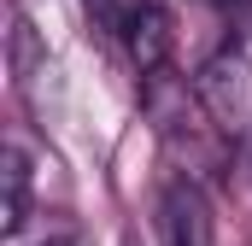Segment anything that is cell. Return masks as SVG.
Here are the masks:
<instances>
[{
    "label": "cell",
    "mask_w": 252,
    "mask_h": 246,
    "mask_svg": "<svg viewBox=\"0 0 252 246\" xmlns=\"http://www.w3.org/2000/svg\"><path fill=\"white\" fill-rule=\"evenodd\" d=\"M124 41H129V59L141 64V70H158V64L170 59V18H164V6L135 0L124 12Z\"/></svg>",
    "instance_id": "obj_1"
},
{
    "label": "cell",
    "mask_w": 252,
    "mask_h": 246,
    "mask_svg": "<svg viewBox=\"0 0 252 246\" xmlns=\"http://www.w3.org/2000/svg\"><path fill=\"white\" fill-rule=\"evenodd\" d=\"M199 100H205L223 123H235L241 112H247V59H241V53L211 59L205 70H199Z\"/></svg>",
    "instance_id": "obj_2"
},
{
    "label": "cell",
    "mask_w": 252,
    "mask_h": 246,
    "mask_svg": "<svg viewBox=\"0 0 252 246\" xmlns=\"http://www.w3.org/2000/svg\"><path fill=\"white\" fill-rule=\"evenodd\" d=\"M164 229H170V246H211V211L193 182H176L164 193Z\"/></svg>",
    "instance_id": "obj_3"
},
{
    "label": "cell",
    "mask_w": 252,
    "mask_h": 246,
    "mask_svg": "<svg viewBox=\"0 0 252 246\" xmlns=\"http://www.w3.org/2000/svg\"><path fill=\"white\" fill-rule=\"evenodd\" d=\"M24 217H30V158H24V147L12 141V147H6V170H0V229L18 235Z\"/></svg>",
    "instance_id": "obj_4"
},
{
    "label": "cell",
    "mask_w": 252,
    "mask_h": 246,
    "mask_svg": "<svg viewBox=\"0 0 252 246\" xmlns=\"http://www.w3.org/2000/svg\"><path fill=\"white\" fill-rule=\"evenodd\" d=\"M211 6H223V12H235V6H247V0H211Z\"/></svg>",
    "instance_id": "obj_5"
}]
</instances>
